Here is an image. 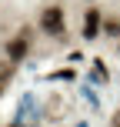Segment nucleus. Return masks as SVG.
I'll return each instance as SVG.
<instances>
[{"label":"nucleus","instance_id":"obj_4","mask_svg":"<svg viewBox=\"0 0 120 127\" xmlns=\"http://www.w3.org/2000/svg\"><path fill=\"white\" fill-rule=\"evenodd\" d=\"M103 33H107V37H120V17L103 20Z\"/></svg>","mask_w":120,"mask_h":127},{"label":"nucleus","instance_id":"obj_2","mask_svg":"<svg viewBox=\"0 0 120 127\" xmlns=\"http://www.w3.org/2000/svg\"><path fill=\"white\" fill-rule=\"evenodd\" d=\"M100 30H103V17H100L97 7H90V10L83 13V37H87V40H97Z\"/></svg>","mask_w":120,"mask_h":127},{"label":"nucleus","instance_id":"obj_5","mask_svg":"<svg viewBox=\"0 0 120 127\" xmlns=\"http://www.w3.org/2000/svg\"><path fill=\"white\" fill-rule=\"evenodd\" d=\"M110 127H120V110L114 114V121H110Z\"/></svg>","mask_w":120,"mask_h":127},{"label":"nucleus","instance_id":"obj_1","mask_svg":"<svg viewBox=\"0 0 120 127\" xmlns=\"http://www.w3.org/2000/svg\"><path fill=\"white\" fill-rule=\"evenodd\" d=\"M40 27H44V33H50V37H63L67 33V17H63V7H44V13H40Z\"/></svg>","mask_w":120,"mask_h":127},{"label":"nucleus","instance_id":"obj_3","mask_svg":"<svg viewBox=\"0 0 120 127\" xmlns=\"http://www.w3.org/2000/svg\"><path fill=\"white\" fill-rule=\"evenodd\" d=\"M24 54H27V40H24V37H17V40L7 44V57H10V60H20Z\"/></svg>","mask_w":120,"mask_h":127}]
</instances>
